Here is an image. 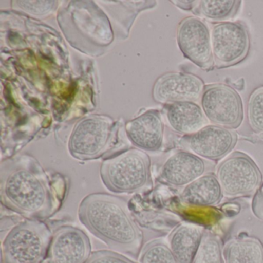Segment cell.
<instances>
[{
    "label": "cell",
    "mask_w": 263,
    "mask_h": 263,
    "mask_svg": "<svg viewBox=\"0 0 263 263\" xmlns=\"http://www.w3.org/2000/svg\"><path fill=\"white\" fill-rule=\"evenodd\" d=\"M115 128L113 120L108 117L93 115L81 120L70 135V153L79 160L98 158L111 145Z\"/></svg>",
    "instance_id": "obj_5"
},
{
    "label": "cell",
    "mask_w": 263,
    "mask_h": 263,
    "mask_svg": "<svg viewBox=\"0 0 263 263\" xmlns=\"http://www.w3.org/2000/svg\"><path fill=\"white\" fill-rule=\"evenodd\" d=\"M177 41L181 53L191 62L205 71L213 70L211 32L204 21L197 16L184 18L178 25Z\"/></svg>",
    "instance_id": "obj_9"
},
{
    "label": "cell",
    "mask_w": 263,
    "mask_h": 263,
    "mask_svg": "<svg viewBox=\"0 0 263 263\" xmlns=\"http://www.w3.org/2000/svg\"><path fill=\"white\" fill-rule=\"evenodd\" d=\"M166 116L172 130L184 136L196 133L209 123L201 107L192 101L167 104Z\"/></svg>",
    "instance_id": "obj_15"
},
{
    "label": "cell",
    "mask_w": 263,
    "mask_h": 263,
    "mask_svg": "<svg viewBox=\"0 0 263 263\" xmlns=\"http://www.w3.org/2000/svg\"><path fill=\"white\" fill-rule=\"evenodd\" d=\"M139 263H178L169 245L161 240L147 243L139 255Z\"/></svg>",
    "instance_id": "obj_21"
},
{
    "label": "cell",
    "mask_w": 263,
    "mask_h": 263,
    "mask_svg": "<svg viewBox=\"0 0 263 263\" xmlns=\"http://www.w3.org/2000/svg\"><path fill=\"white\" fill-rule=\"evenodd\" d=\"M239 0H201L192 13L212 23H222L235 17L240 8Z\"/></svg>",
    "instance_id": "obj_19"
},
{
    "label": "cell",
    "mask_w": 263,
    "mask_h": 263,
    "mask_svg": "<svg viewBox=\"0 0 263 263\" xmlns=\"http://www.w3.org/2000/svg\"><path fill=\"white\" fill-rule=\"evenodd\" d=\"M80 221L90 233L115 252L140 255L144 235L122 198L110 194L92 193L78 208Z\"/></svg>",
    "instance_id": "obj_2"
},
{
    "label": "cell",
    "mask_w": 263,
    "mask_h": 263,
    "mask_svg": "<svg viewBox=\"0 0 263 263\" xmlns=\"http://www.w3.org/2000/svg\"><path fill=\"white\" fill-rule=\"evenodd\" d=\"M247 117L252 132L263 138V86L255 89L249 96Z\"/></svg>",
    "instance_id": "obj_22"
},
{
    "label": "cell",
    "mask_w": 263,
    "mask_h": 263,
    "mask_svg": "<svg viewBox=\"0 0 263 263\" xmlns=\"http://www.w3.org/2000/svg\"><path fill=\"white\" fill-rule=\"evenodd\" d=\"M192 263H224L223 248L218 237L204 232Z\"/></svg>",
    "instance_id": "obj_20"
},
{
    "label": "cell",
    "mask_w": 263,
    "mask_h": 263,
    "mask_svg": "<svg viewBox=\"0 0 263 263\" xmlns=\"http://www.w3.org/2000/svg\"><path fill=\"white\" fill-rule=\"evenodd\" d=\"M92 254L91 243L87 234L71 226H64L53 234L48 263H85Z\"/></svg>",
    "instance_id": "obj_11"
},
{
    "label": "cell",
    "mask_w": 263,
    "mask_h": 263,
    "mask_svg": "<svg viewBox=\"0 0 263 263\" xmlns=\"http://www.w3.org/2000/svg\"><path fill=\"white\" fill-rule=\"evenodd\" d=\"M252 210L254 215L263 221V183L255 192L252 202Z\"/></svg>",
    "instance_id": "obj_25"
},
{
    "label": "cell",
    "mask_w": 263,
    "mask_h": 263,
    "mask_svg": "<svg viewBox=\"0 0 263 263\" xmlns=\"http://www.w3.org/2000/svg\"><path fill=\"white\" fill-rule=\"evenodd\" d=\"M85 263H136L113 250H99L92 252Z\"/></svg>",
    "instance_id": "obj_23"
},
{
    "label": "cell",
    "mask_w": 263,
    "mask_h": 263,
    "mask_svg": "<svg viewBox=\"0 0 263 263\" xmlns=\"http://www.w3.org/2000/svg\"><path fill=\"white\" fill-rule=\"evenodd\" d=\"M205 161L187 151L172 155L163 164L160 173L162 182L172 187H186L205 173Z\"/></svg>",
    "instance_id": "obj_13"
},
{
    "label": "cell",
    "mask_w": 263,
    "mask_h": 263,
    "mask_svg": "<svg viewBox=\"0 0 263 263\" xmlns=\"http://www.w3.org/2000/svg\"><path fill=\"white\" fill-rule=\"evenodd\" d=\"M205 86L201 78L193 73L173 72L160 77L153 88L154 99L161 104H171L178 102L201 99Z\"/></svg>",
    "instance_id": "obj_12"
},
{
    "label": "cell",
    "mask_w": 263,
    "mask_h": 263,
    "mask_svg": "<svg viewBox=\"0 0 263 263\" xmlns=\"http://www.w3.org/2000/svg\"><path fill=\"white\" fill-rule=\"evenodd\" d=\"M223 193L216 175L204 174L183 189L181 198L184 204L194 207H212L219 204Z\"/></svg>",
    "instance_id": "obj_16"
},
{
    "label": "cell",
    "mask_w": 263,
    "mask_h": 263,
    "mask_svg": "<svg viewBox=\"0 0 263 263\" xmlns=\"http://www.w3.org/2000/svg\"><path fill=\"white\" fill-rule=\"evenodd\" d=\"M172 3L182 10L192 12L198 5V1H172Z\"/></svg>",
    "instance_id": "obj_26"
},
{
    "label": "cell",
    "mask_w": 263,
    "mask_h": 263,
    "mask_svg": "<svg viewBox=\"0 0 263 263\" xmlns=\"http://www.w3.org/2000/svg\"><path fill=\"white\" fill-rule=\"evenodd\" d=\"M66 189L55 185L33 161H16L1 175L3 204L29 219L46 220L61 209Z\"/></svg>",
    "instance_id": "obj_1"
},
{
    "label": "cell",
    "mask_w": 263,
    "mask_h": 263,
    "mask_svg": "<svg viewBox=\"0 0 263 263\" xmlns=\"http://www.w3.org/2000/svg\"><path fill=\"white\" fill-rule=\"evenodd\" d=\"M164 123L158 110H148L126 124L130 141L141 150L156 152L164 140Z\"/></svg>",
    "instance_id": "obj_14"
},
{
    "label": "cell",
    "mask_w": 263,
    "mask_h": 263,
    "mask_svg": "<svg viewBox=\"0 0 263 263\" xmlns=\"http://www.w3.org/2000/svg\"><path fill=\"white\" fill-rule=\"evenodd\" d=\"M52 234L44 221L26 219L15 226L2 243V263H43L48 255Z\"/></svg>",
    "instance_id": "obj_3"
},
{
    "label": "cell",
    "mask_w": 263,
    "mask_h": 263,
    "mask_svg": "<svg viewBox=\"0 0 263 263\" xmlns=\"http://www.w3.org/2000/svg\"><path fill=\"white\" fill-rule=\"evenodd\" d=\"M103 183L114 193L132 194L142 190L151 181L148 155L139 149L125 151L103 161Z\"/></svg>",
    "instance_id": "obj_4"
},
{
    "label": "cell",
    "mask_w": 263,
    "mask_h": 263,
    "mask_svg": "<svg viewBox=\"0 0 263 263\" xmlns=\"http://www.w3.org/2000/svg\"><path fill=\"white\" fill-rule=\"evenodd\" d=\"M18 7L25 12L35 15H44L50 13L55 7L54 1H19Z\"/></svg>",
    "instance_id": "obj_24"
},
{
    "label": "cell",
    "mask_w": 263,
    "mask_h": 263,
    "mask_svg": "<svg viewBox=\"0 0 263 263\" xmlns=\"http://www.w3.org/2000/svg\"><path fill=\"white\" fill-rule=\"evenodd\" d=\"M238 136L232 129L207 125L196 133L186 135L181 144L189 152L210 161H218L229 155L235 147Z\"/></svg>",
    "instance_id": "obj_10"
},
{
    "label": "cell",
    "mask_w": 263,
    "mask_h": 263,
    "mask_svg": "<svg viewBox=\"0 0 263 263\" xmlns=\"http://www.w3.org/2000/svg\"><path fill=\"white\" fill-rule=\"evenodd\" d=\"M211 37L216 68L233 67L247 58L250 50V35L243 23L226 21L215 24Z\"/></svg>",
    "instance_id": "obj_6"
},
{
    "label": "cell",
    "mask_w": 263,
    "mask_h": 263,
    "mask_svg": "<svg viewBox=\"0 0 263 263\" xmlns=\"http://www.w3.org/2000/svg\"><path fill=\"white\" fill-rule=\"evenodd\" d=\"M201 107L208 121L229 129L241 126L244 118L239 93L226 84L206 85L201 97Z\"/></svg>",
    "instance_id": "obj_8"
},
{
    "label": "cell",
    "mask_w": 263,
    "mask_h": 263,
    "mask_svg": "<svg viewBox=\"0 0 263 263\" xmlns=\"http://www.w3.org/2000/svg\"><path fill=\"white\" fill-rule=\"evenodd\" d=\"M216 176L223 193L230 198L245 196L256 192L262 175L255 161L246 154H231L217 167Z\"/></svg>",
    "instance_id": "obj_7"
},
{
    "label": "cell",
    "mask_w": 263,
    "mask_h": 263,
    "mask_svg": "<svg viewBox=\"0 0 263 263\" xmlns=\"http://www.w3.org/2000/svg\"><path fill=\"white\" fill-rule=\"evenodd\" d=\"M204 233L201 228L190 224H181L173 230L168 245L178 263H192Z\"/></svg>",
    "instance_id": "obj_17"
},
{
    "label": "cell",
    "mask_w": 263,
    "mask_h": 263,
    "mask_svg": "<svg viewBox=\"0 0 263 263\" xmlns=\"http://www.w3.org/2000/svg\"><path fill=\"white\" fill-rule=\"evenodd\" d=\"M224 263H263V244L255 237L242 235L223 249Z\"/></svg>",
    "instance_id": "obj_18"
}]
</instances>
